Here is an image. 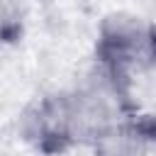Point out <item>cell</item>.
Returning <instances> with one entry per match:
<instances>
[{
	"mask_svg": "<svg viewBox=\"0 0 156 156\" xmlns=\"http://www.w3.org/2000/svg\"><path fill=\"white\" fill-rule=\"evenodd\" d=\"M156 63L154 24L134 12H110L102 17L95 37V66L132 80L134 71Z\"/></svg>",
	"mask_w": 156,
	"mask_h": 156,
	"instance_id": "obj_1",
	"label": "cell"
},
{
	"mask_svg": "<svg viewBox=\"0 0 156 156\" xmlns=\"http://www.w3.org/2000/svg\"><path fill=\"white\" fill-rule=\"evenodd\" d=\"M20 134L44 156H61L78 141L68 90L37 98L20 115Z\"/></svg>",
	"mask_w": 156,
	"mask_h": 156,
	"instance_id": "obj_2",
	"label": "cell"
},
{
	"mask_svg": "<svg viewBox=\"0 0 156 156\" xmlns=\"http://www.w3.org/2000/svg\"><path fill=\"white\" fill-rule=\"evenodd\" d=\"M88 146L93 156H151L154 151L151 134L144 119H136V115L107 124L102 132L93 136Z\"/></svg>",
	"mask_w": 156,
	"mask_h": 156,
	"instance_id": "obj_3",
	"label": "cell"
},
{
	"mask_svg": "<svg viewBox=\"0 0 156 156\" xmlns=\"http://www.w3.org/2000/svg\"><path fill=\"white\" fill-rule=\"evenodd\" d=\"M154 58H156V24H154Z\"/></svg>",
	"mask_w": 156,
	"mask_h": 156,
	"instance_id": "obj_4",
	"label": "cell"
}]
</instances>
